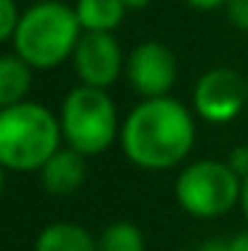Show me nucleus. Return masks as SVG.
<instances>
[{
  "mask_svg": "<svg viewBox=\"0 0 248 251\" xmlns=\"http://www.w3.org/2000/svg\"><path fill=\"white\" fill-rule=\"evenodd\" d=\"M195 145L192 112L171 97L141 99L120 126V147L134 166L165 171L179 166Z\"/></svg>",
  "mask_w": 248,
  "mask_h": 251,
  "instance_id": "obj_1",
  "label": "nucleus"
},
{
  "mask_svg": "<svg viewBox=\"0 0 248 251\" xmlns=\"http://www.w3.org/2000/svg\"><path fill=\"white\" fill-rule=\"evenodd\" d=\"M62 123L40 101L0 110V166L5 171H40L62 147Z\"/></svg>",
  "mask_w": 248,
  "mask_h": 251,
  "instance_id": "obj_2",
  "label": "nucleus"
},
{
  "mask_svg": "<svg viewBox=\"0 0 248 251\" xmlns=\"http://www.w3.org/2000/svg\"><path fill=\"white\" fill-rule=\"evenodd\" d=\"M80 35L83 27L72 5L40 0L22 11L14 32V53H19L32 70H54L72 59Z\"/></svg>",
  "mask_w": 248,
  "mask_h": 251,
  "instance_id": "obj_3",
  "label": "nucleus"
},
{
  "mask_svg": "<svg viewBox=\"0 0 248 251\" xmlns=\"http://www.w3.org/2000/svg\"><path fill=\"white\" fill-rule=\"evenodd\" d=\"M62 136L67 147L88 155L107 152L115 139H120V123H117L115 101L104 88L80 86L64 97L62 112Z\"/></svg>",
  "mask_w": 248,
  "mask_h": 251,
  "instance_id": "obj_4",
  "label": "nucleus"
},
{
  "mask_svg": "<svg viewBox=\"0 0 248 251\" xmlns=\"http://www.w3.org/2000/svg\"><path fill=\"white\" fill-rule=\"evenodd\" d=\"M243 179L227 160H195L176 179V201L195 219H216L240 203Z\"/></svg>",
  "mask_w": 248,
  "mask_h": 251,
  "instance_id": "obj_5",
  "label": "nucleus"
},
{
  "mask_svg": "<svg viewBox=\"0 0 248 251\" xmlns=\"http://www.w3.org/2000/svg\"><path fill=\"white\" fill-rule=\"evenodd\" d=\"M248 104V77L235 70H208L192 88V107L205 123H229Z\"/></svg>",
  "mask_w": 248,
  "mask_h": 251,
  "instance_id": "obj_6",
  "label": "nucleus"
},
{
  "mask_svg": "<svg viewBox=\"0 0 248 251\" xmlns=\"http://www.w3.org/2000/svg\"><path fill=\"white\" fill-rule=\"evenodd\" d=\"M126 77L141 99L168 97V91L179 77L176 53L160 40H144L128 53Z\"/></svg>",
  "mask_w": 248,
  "mask_h": 251,
  "instance_id": "obj_7",
  "label": "nucleus"
},
{
  "mask_svg": "<svg viewBox=\"0 0 248 251\" xmlns=\"http://www.w3.org/2000/svg\"><path fill=\"white\" fill-rule=\"evenodd\" d=\"M72 64L83 86L107 88L126 73V59L112 32H83L72 53Z\"/></svg>",
  "mask_w": 248,
  "mask_h": 251,
  "instance_id": "obj_8",
  "label": "nucleus"
},
{
  "mask_svg": "<svg viewBox=\"0 0 248 251\" xmlns=\"http://www.w3.org/2000/svg\"><path fill=\"white\" fill-rule=\"evenodd\" d=\"M40 182L51 195H72L86 182V155L72 147H59L40 169Z\"/></svg>",
  "mask_w": 248,
  "mask_h": 251,
  "instance_id": "obj_9",
  "label": "nucleus"
},
{
  "mask_svg": "<svg viewBox=\"0 0 248 251\" xmlns=\"http://www.w3.org/2000/svg\"><path fill=\"white\" fill-rule=\"evenodd\" d=\"M35 251H99V241L83 225L54 222L40 230Z\"/></svg>",
  "mask_w": 248,
  "mask_h": 251,
  "instance_id": "obj_10",
  "label": "nucleus"
},
{
  "mask_svg": "<svg viewBox=\"0 0 248 251\" xmlns=\"http://www.w3.org/2000/svg\"><path fill=\"white\" fill-rule=\"evenodd\" d=\"M29 88H32V67L19 53L0 56V110L27 101Z\"/></svg>",
  "mask_w": 248,
  "mask_h": 251,
  "instance_id": "obj_11",
  "label": "nucleus"
},
{
  "mask_svg": "<svg viewBox=\"0 0 248 251\" xmlns=\"http://www.w3.org/2000/svg\"><path fill=\"white\" fill-rule=\"evenodd\" d=\"M126 5L120 0H78L75 14L83 32H115L126 16Z\"/></svg>",
  "mask_w": 248,
  "mask_h": 251,
  "instance_id": "obj_12",
  "label": "nucleus"
},
{
  "mask_svg": "<svg viewBox=\"0 0 248 251\" xmlns=\"http://www.w3.org/2000/svg\"><path fill=\"white\" fill-rule=\"evenodd\" d=\"M99 251H144V235L131 222H112L99 235Z\"/></svg>",
  "mask_w": 248,
  "mask_h": 251,
  "instance_id": "obj_13",
  "label": "nucleus"
},
{
  "mask_svg": "<svg viewBox=\"0 0 248 251\" xmlns=\"http://www.w3.org/2000/svg\"><path fill=\"white\" fill-rule=\"evenodd\" d=\"M22 11L16 8L14 0H0V43L5 40H14V32L19 27Z\"/></svg>",
  "mask_w": 248,
  "mask_h": 251,
  "instance_id": "obj_14",
  "label": "nucleus"
},
{
  "mask_svg": "<svg viewBox=\"0 0 248 251\" xmlns=\"http://www.w3.org/2000/svg\"><path fill=\"white\" fill-rule=\"evenodd\" d=\"M227 19L232 22V27L248 32V0H227Z\"/></svg>",
  "mask_w": 248,
  "mask_h": 251,
  "instance_id": "obj_15",
  "label": "nucleus"
},
{
  "mask_svg": "<svg viewBox=\"0 0 248 251\" xmlns=\"http://www.w3.org/2000/svg\"><path fill=\"white\" fill-rule=\"evenodd\" d=\"M227 163H229V169H232L240 179H246V176H248V145L235 147V150L229 152Z\"/></svg>",
  "mask_w": 248,
  "mask_h": 251,
  "instance_id": "obj_16",
  "label": "nucleus"
},
{
  "mask_svg": "<svg viewBox=\"0 0 248 251\" xmlns=\"http://www.w3.org/2000/svg\"><path fill=\"white\" fill-rule=\"evenodd\" d=\"M187 5H192V8L198 11H214L219 8V5H227V0H184Z\"/></svg>",
  "mask_w": 248,
  "mask_h": 251,
  "instance_id": "obj_17",
  "label": "nucleus"
},
{
  "mask_svg": "<svg viewBox=\"0 0 248 251\" xmlns=\"http://www.w3.org/2000/svg\"><path fill=\"white\" fill-rule=\"evenodd\" d=\"M229 251H248V232H240L229 241Z\"/></svg>",
  "mask_w": 248,
  "mask_h": 251,
  "instance_id": "obj_18",
  "label": "nucleus"
},
{
  "mask_svg": "<svg viewBox=\"0 0 248 251\" xmlns=\"http://www.w3.org/2000/svg\"><path fill=\"white\" fill-rule=\"evenodd\" d=\"M126 8H131V11H139V8H147V5L152 3V0H120Z\"/></svg>",
  "mask_w": 248,
  "mask_h": 251,
  "instance_id": "obj_19",
  "label": "nucleus"
},
{
  "mask_svg": "<svg viewBox=\"0 0 248 251\" xmlns=\"http://www.w3.org/2000/svg\"><path fill=\"white\" fill-rule=\"evenodd\" d=\"M240 206H243V214L248 219V176L243 179V193H240Z\"/></svg>",
  "mask_w": 248,
  "mask_h": 251,
  "instance_id": "obj_20",
  "label": "nucleus"
},
{
  "mask_svg": "<svg viewBox=\"0 0 248 251\" xmlns=\"http://www.w3.org/2000/svg\"><path fill=\"white\" fill-rule=\"evenodd\" d=\"M200 251H229V243H216L214 241V243H205Z\"/></svg>",
  "mask_w": 248,
  "mask_h": 251,
  "instance_id": "obj_21",
  "label": "nucleus"
},
{
  "mask_svg": "<svg viewBox=\"0 0 248 251\" xmlns=\"http://www.w3.org/2000/svg\"><path fill=\"white\" fill-rule=\"evenodd\" d=\"M3 187H5V169L0 166V195H3Z\"/></svg>",
  "mask_w": 248,
  "mask_h": 251,
  "instance_id": "obj_22",
  "label": "nucleus"
},
{
  "mask_svg": "<svg viewBox=\"0 0 248 251\" xmlns=\"http://www.w3.org/2000/svg\"><path fill=\"white\" fill-rule=\"evenodd\" d=\"M192 251H200V249H192Z\"/></svg>",
  "mask_w": 248,
  "mask_h": 251,
  "instance_id": "obj_23",
  "label": "nucleus"
}]
</instances>
